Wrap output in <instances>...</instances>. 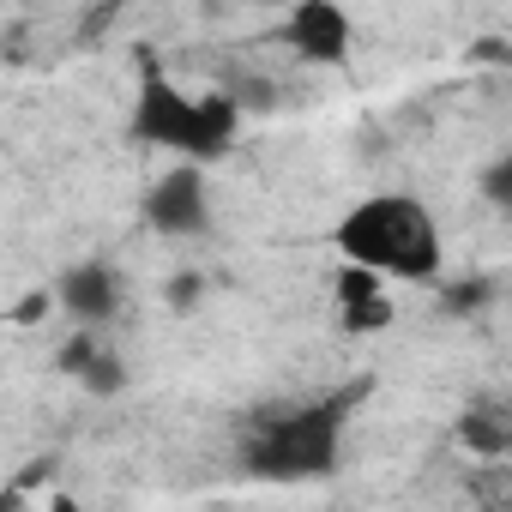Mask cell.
Returning <instances> with one entry per match:
<instances>
[{"label":"cell","mask_w":512,"mask_h":512,"mask_svg":"<svg viewBox=\"0 0 512 512\" xmlns=\"http://www.w3.org/2000/svg\"><path fill=\"white\" fill-rule=\"evenodd\" d=\"M139 217H145V229H151V235H163V241H205V235H211V223H217L211 175H205V169H193V163H169V169L145 187Z\"/></svg>","instance_id":"4"},{"label":"cell","mask_w":512,"mask_h":512,"mask_svg":"<svg viewBox=\"0 0 512 512\" xmlns=\"http://www.w3.org/2000/svg\"><path fill=\"white\" fill-rule=\"evenodd\" d=\"M332 247L350 272H368L380 284H434L446 272L440 217L416 193H398V187H380L344 205L332 223Z\"/></svg>","instance_id":"1"},{"label":"cell","mask_w":512,"mask_h":512,"mask_svg":"<svg viewBox=\"0 0 512 512\" xmlns=\"http://www.w3.org/2000/svg\"><path fill=\"white\" fill-rule=\"evenodd\" d=\"M356 392H326L302 404H278L260 422H247L235 440V464L253 482H326L344 464V428H350Z\"/></svg>","instance_id":"2"},{"label":"cell","mask_w":512,"mask_h":512,"mask_svg":"<svg viewBox=\"0 0 512 512\" xmlns=\"http://www.w3.org/2000/svg\"><path fill=\"white\" fill-rule=\"evenodd\" d=\"M133 139L151 151H169L175 163L211 169L217 157H229L235 133H241V103L223 91H187L169 73H145L133 91Z\"/></svg>","instance_id":"3"},{"label":"cell","mask_w":512,"mask_h":512,"mask_svg":"<svg viewBox=\"0 0 512 512\" xmlns=\"http://www.w3.org/2000/svg\"><path fill=\"white\" fill-rule=\"evenodd\" d=\"M55 308L79 326V332H103L109 338V326L127 314V278H121V266L115 260H73L61 278H55Z\"/></svg>","instance_id":"5"},{"label":"cell","mask_w":512,"mask_h":512,"mask_svg":"<svg viewBox=\"0 0 512 512\" xmlns=\"http://www.w3.org/2000/svg\"><path fill=\"white\" fill-rule=\"evenodd\" d=\"M284 37H290V49L302 61L338 67L350 55V43H356V25H350L344 7H332V0H302V7H290V19H284Z\"/></svg>","instance_id":"6"},{"label":"cell","mask_w":512,"mask_h":512,"mask_svg":"<svg viewBox=\"0 0 512 512\" xmlns=\"http://www.w3.org/2000/svg\"><path fill=\"white\" fill-rule=\"evenodd\" d=\"M61 368H67L91 398H121V386H127V362L115 356V344H109L103 332H79V338L61 350Z\"/></svg>","instance_id":"7"},{"label":"cell","mask_w":512,"mask_h":512,"mask_svg":"<svg viewBox=\"0 0 512 512\" xmlns=\"http://www.w3.org/2000/svg\"><path fill=\"white\" fill-rule=\"evenodd\" d=\"M476 193H482V205H488V211H506V217H512V145H506L500 157H488V163H482Z\"/></svg>","instance_id":"8"}]
</instances>
